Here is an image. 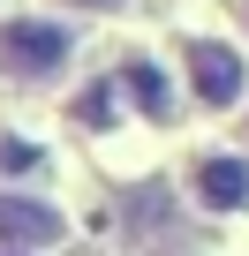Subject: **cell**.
I'll use <instances>...</instances> for the list:
<instances>
[{
    "label": "cell",
    "instance_id": "cell-3",
    "mask_svg": "<svg viewBox=\"0 0 249 256\" xmlns=\"http://www.w3.org/2000/svg\"><path fill=\"white\" fill-rule=\"evenodd\" d=\"M0 241H16V248L61 241V211L53 204H23V196H0Z\"/></svg>",
    "mask_w": 249,
    "mask_h": 256
},
{
    "label": "cell",
    "instance_id": "cell-8",
    "mask_svg": "<svg viewBox=\"0 0 249 256\" xmlns=\"http://www.w3.org/2000/svg\"><path fill=\"white\" fill-rule=\"evenodd\" d=\"M53 8H83V16H113V8H129V0H53Z\"/></svg>",
    "mask_w": 249,
    "mask_h": 256
},
{
    "label": "cell",
    "instance_id": "cell-2",
    "mask_svg": "<svg viewBox=\"0 0 249 256\" xmlns=\"http://www.w3.org/2000/svg\"><path fill=\"white\" fill-rule=\"evenodd\" d=\"M181 68H189L196 106H211V113H226V106L249 90V60H241L234 46H219V38H189V46H181Z\"/></svg>",
    "mask_w": 249,
    "mask_h": 256
},
{
    "label": "cell",
    "instance_id": "cell-1",
    "mask_svg": "<svg viewBox=\"0 0 249 256\" xmlns=\"http://www.w3.org/2000/svg\"><path fill=\"white\" fill-rule=\"evenodd\" d=\"M76 53V30L53 16H0V76L8 83H46Z\"/></svg>",
    "mask_w": 249,
    "mask_h": 256
},
{
    "label": "cell",
    "instance_id": "cell-5",
    "mask_svg": "<svg viewBox=\"0 0 249 256\" xmlns=\"http://www.w3.org/2000/svg\"><path fill=\"white\" fill-rule=\"evenodd\" d=\"M189 188H196L211 211H234V204H249V166H241V158H204Z\"/></svg>",
    "mask_w": 249,
    "mask_h": 256
},
{
    "label": "cell",
    "instance_id": "cell-4",
    "mask_svg": "<svg viewBox=\"0 0 249 256\" xmlns=\"http://www.w3.org/2000/svg\"><path fill=\"white\" fill-rule=\"evenodd\" d=\"M113 76H121V90H129V98L144 106V120H174V83L159 76V60H144V53H129V60L113 68Z\"/></svg>",
    "mask_w": 249,
    "mask_h": 256
},
{
    "label": "cell",
    "instance_id": "cell-9",
    "mask_svg": "<svg viewBox=\"0 0 249 256\" xmlns=\"http://www.w3.org/2000/svg\"><path fill=\"white\" fill-rule=\"evenodd\" d=\"M241 16H249V0H241Z\"/></svg>",
    "mask_w": 249,
    "mask_h": 256
},
{
    "label": "cell",
    "instance_id": "cell-6",
    "mask_svg": "<svg viewBox=\"0 0 249 256\" xmlns=\"http://www.w3.org/2000/svg\"><path fill=\"white\" fill-rule=\"evenodd\" d=\"M113 113H121V76H98V83L76 98V120H83V128H106Z\"/></svg>",
    "mask_w": 249,
    "mask_h": 256
},
{
    "label": "cell",
    "instance_id": "cell-7",
    "mask_svg": "<svg viewBox=\"0 0 249 256\" xmlns=\"http://www.w3.org/2000/svg\"><path fill=\"white\" fill-rule=\"evenodd\" d=\"M46 166V151L38 144H23V136H0V174H38Z\"/></svg>",
    "mask_w": 249,
    "mask_h": 256
}]
</instances>
